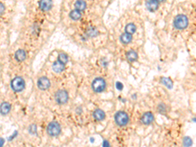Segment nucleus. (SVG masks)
I'll return each instance as SVG.
<instances>
[{
    "label": "nucleus",
    "mask_w": 196,
    "mask_h": 147,
    "mask_svg": "<svg viewBox=\"0 0 196 147\" xmlns=\"http://www.w3.org/2000/svg\"><path fill=\"white\" fill-rule=\"evenodd\" d=\"M114 120L119 126H124L127 125L129 122V116L126 112L119 111L114 115Z\"/></svg>",
    "instance_id": "f257e3e1"
},
{
    "label": "nucleus",
    "mask_w": 196,
    "mask_h": 147,
    "mask_svg": "<svg viewBox=\"0 0 196 147\" xmlns=\"http://www.w3.org/2000/svg\"><path fill=\"white\" fill-rule=\"evenodd\" d=\"M11 86L14 92H21L25 88V81L22 77H17L13 79L11 81Z\"/></svg>",
    "instance_id": "f03ea898"
},
{
    "label": "nucleus",
    "mask_w": 196,
    "mask_h": 147,
    "mask_svg": "<svg viewBox=\"0 0 196 147\" xmlns=\"http://www.w3.org/2000/svg\"><path fill=\"white\" fill-rule=\"evenodd\" d=\"M188 24V20L187 17L183 14H179L176 18L174 21L175 27L180 30L186 28Z\"/></svg>",
    "instance_id": "7ed1b4c3"
},
{
    "label": "nucleus",
    "mask_w": 196,
    "mask_h": 147,
    "mask_svg": "<svg viewBox=\"0 0 196 147\" xmlns=\"http://www.w3.org/2000/svg\"><path fill=\"white\" fill-rule=\"evenodd\" d=\"M47 131L50 136H58L61 132V126L57 122H51L47 126Z\"/></svg>",
    "instance_id": "20e7f679"
},
{
    "label": "nucleus",
    "mask_w": 196,
    "mask_h": 147,
    "mask_svg": "<svg viewBox=\"0 0 196 147\" xmlns=\"http://www.w3.org/2000/svg\"><path fill=\"white\" fill-rule=\"evenodd\" d=\"M92 87L93 90L97 93L102 92L105 89L106 82L102 78H96L92 82Z\"/></svg>",
    "instance_id": "39448f33"
},
{
    "label": "nucleus",
    "mask_w": 196,
    "mask_h": 147,
    "mask_svg": "<svg viewBox=\"0 0 196 147\" xmlns=\"http://www.w3.org/2000/svg\"><path fill=\"white\" fill-rule=\"evenodd\" d=\"M68 99V93L65 90H60L55 94V99L59 104H64L67 102Z\"/></svg>",
    "instance_id": "423d86ee"
},
{
    "label": "nucleus",
    "mask_w": 196,
    "mask_h": 147,
    "mask_svg": "<svg viewBox=\"0 0 196 147\" xmlns=\"http://www.w3.org/2000/svg\"><path fill=\"white\" fill-rule=\"evenodd\" d=\"M37 86H38L39 88L42 90H47L50 86V80H48V78L45 77H41L37 82Z\"/></svg>",
    "instance_id": "0eeeda50"
},
{
    "label": "nucleus",
    "mask_w": 196,
    "mask_h": 147,
    "mask_svg": "<svg viewBox=\"0 0 196 147\" xmlns=\"http://www.w3.org/2000/svg\"><path fill=\"white\" fill-rule=\"evenodd\" d=\"M154 119V114L151 112H146L143 114L141 120V122H142L144 124L148 125L153 122Z\"/></svg>",
    "instance_id": "6e6552de"
},
{
    "label": "nucleus",
    "mask_w": 196,
    "mask_h": 147,
    "mask_svg": "<svg viewBox=\"0 0 196 147\" xmlns=\"http://www.w3.org/2000/svg\"><path fill=\"white\" fill-rule=\"evenodd\" d=\"M146 7L151 12H154L158 7V1H148L146 2Z\"/></svg>",
    "instance_id": "1a4fd4ad"
},
{
    "label": "nucleus",
    "mask_w": 196,
    "mask_h": 147,
    "mask_svg": "<svg viewBox=\"0 0 196 147\" xmlns=\"http://www.w3.org/2000/svg\"><path fill=\"white\" fill-rule=\"evenodd\" d=\"M93 116L97 121L103 120L105 117V113L101 109H96L93 112Z\"/></svg>",
    "instance_id": "9d476101"
},
{
    "label": "nucleus",
    "mask_w": 196,
    "mask_h": 147,
    "mask_svg": "<svg viewBox=\"0 0 196 147\" xmlns=\"http://www.w3.org/2000/svg\"><path fill=\"white\" fill-rule=\"evenodd\" d=\"M53 6V3L51 1H41L39 2V7L42 11H47L50 9Z\"/></svg>",
    "instance_id": "9b49d317"
},
{
    "label": "nucleus",
    "mask_w": 196,
    "mask_h": 147,
    "mask_svg": "<svg viewBox=\"0 0 196 147\" xmlns=\"http://www.w3.org/2000/svg\"><path fill=\"white\" fill-rule=\"evenodd\" d=\"M11 111V105L7 102H4L0 105V112L3 115H6Z\"/></svg>",
    "instance_id": "f8f14e48"
},
{
    "label": "nucleus",
    "mask_w": 196,
    "mask_h": 147,
    "mask_svg": "<svg viewBox=\"0 0 196 147\" xmlns=\"http://www.w3.org/2000/svg\"><path fill=\"white\" fill-rule=\"evenodd\" d=\"M64 68H65V64H63V63L60 62L58 60L54 62L53 65V70L56 72V73H60V72L63 71Z\"/></svg>",
    "instance_id": "ddd939ff"
},
{
    "label": "nucleus",
    "mask_w": 196,
    "mask_h": 147,
    "mask_svg": "<svg viewBox=\"0 0 196 147\" xmlns=\"http://www.w3.org/2000/svg\"><path fill=\"white\" fill-rule=\"evenodd\" d=\"M26 54L24 50L20 49L15 53V58L17 61L22 62L26 59Z\"/></svg>",
    "instance_id": "4468645a"
},
{
    "label": "nucleus",
    "mask_w": 196,
    "mask_h": 147,
    "mask_svg": "<svg viewBox=\"0 0 196 147\" xmlns=\"http://www.w3.org/2000/svg\"><path fill=\"white\" fill-rule=\"evenodd\" d=\"M132 39V36L130 34H128L127 33H124L122 34L120 36V41L122 43H124V44H128V43H130Z\"/></svg>",
    "instance_id": "2eb2a0df"
},
{
    "label": "nucleus",
    "mask_w": 196,
    "mask_h": 147,
    "mask_svg": "<svg viewBox=\"0 0 196 147\" xmlns=\"http://www.w3.org/2000/svg\"><path fill=\"white\" fill-rule=\"evenodd\" d=\"M127 58L130 62H134L137 59V54L134 50H129L126 54Z\"/></svg>",
    "instance_id": "dca6fc26"
},
{
    "label": "nucleus",
    "mask_w": 196,
    "mask_h": 147,
    "mask_svg": "<svg viewBox=\"0 0 196 147\" xmlns=\"http://www.w3.org/2000/svg\"><path fill=\"white\" fill-rule=\"evenodd\" d=\"M75 6L76 10L79 11H84L86 9V4L84 1H77L75 3Z\"/></svg>",
    "instance_id": "f3484780"
},
{
    "label": "nucleus",
    "mask_w": 196,
    "mask_h": 147,
    "mask_svg": "<svg viewBox=\"0 0 196 147\" xmlns=\"http://www.w3.org/2000/svg\"><path fill=\"white\" fill-rule=\"evenodd\" d=\"M125 31L126 33L131 35V34L135 33V31H136V26H135L134 24L130 23V24H128L126 26L125 28Z\"/></svg>",
    "instance_id": "a211bd4d"
},
{
    "label": "nucleus",
    "mask_w": 196,
    "mask_h": 147,
    "mask_svg": "<svg viewBox=\"0 0 196 147\" xmlns=\"http://www.w3.org/2000/svg\"><path fill=\"white\" fill-rule=\"evenodd\" d=\"M70 16L73 20L77 21V20H79L80 18V16H81V14H80V12L79 11L73 10L70 13Z\"/></svg>",
    "instance_id": "6ab92c4d"
},
{
    "label": "nucleus",
    "mask_w": 196,
    "mask_h": 147,
    "mask_svg": "<svg viewBox=\"0 0 196 147\" xmlns=\"http://www.w3.org/2000/svg\"><path fill=\"white\" fill-rule=\"evenodd\" d=\"M161 82L169 89L172 88L173 87V82L171 81V79H169V78L166 77L161 78Z\"/></svg>",
    "instance_id": "aec40b11"
},
{
    "label": "nucleus",
    "mask_w": 196,
    "mask_h": 147,
    "mask_svg": "<svg viewBox=\"0 0 196 147\" xmlns=\"http://www.w3.org/2000/svg\"><path fill=\"white\" fill-rule=\"evenodd\" d=\"M58 60L63 63V64H65V63H67V62H68V57L64 53H60L58 56Z\"/></svg>",
    "instance_id": "412c9836"
},
{
    "label": "nucleus",
    "mask_w": 196,
    "mask_h": 147,
    "mask_svg": "<svg viewBox=\"0 0 196 147\" xmlns=\"http://www.w3.org/2000/svg\"><path fill=\"white\" fill-rule=\"evenodd\" d=\"M183 145L184 147H190L192 145V140L189 137H185L183 139Z\"/></svg>",
    "instance_id": "4be33fe9"
},
{
    "label": "nucleus",
    "mask_w": 196,
    "mask_h": 147,
    "mask_svg": "<svg viewBox=\"0 0 196 147\" xmlns=\"http://www.w3.org/2000/svg\"><path fill=\"white\" fill-rule=\"evenodd\" d=\"M87 33L88 36H90L91 37H94V36H96L97 34V31L94 28L91 27L88 29Z\"/></svg>",
    "instance_id": "5701e85b"
},
{
    "label": "nucleus",
    "mask_w": 196,
    "mask_h": 147,
    "mask_svg": "<svg viewBox=\"0 0 196 147\" xmlns=\"http://www.w3.org/2000/svg\"><path fill=\"white\" fill-rule=\"evenodd\" d=\"M37 131V127L36 125H31L30 127V131L31 134H35L36 133Z\"/></svg>",
    "instance_id": "b1692460"
},
{
    "label": "nucleus",
    "mask_w": 196,
    "mask_h": 147,
    "mask_svg": "<svg viewBox=\"0 0 196 147\" xmlns=\"http://www.w3.org/2000/svg\"><path fill=\"white\" fill-rule=\"evenodd\" d=\"M116 87L119 90H122L123 89V85L122 83L120 82H117L116 84Z\"/></svg>",
    "instance_id": "393cba45"
},
{
    "label": "nucleus",
    "mask_w": 196,
    "mask_h": 147,
    "mask_svg": "<svg viewBox=\"0 0 196 147\" xmlns=\"http://www.w3.org/2000/svg\"><path fill=\"white\" fill-rule=\"evenodd\" d=\"M5 11V6L2 3L0 2V14H1L4 12Z\"/></svg>",
    "instance_id": "a878e982"
},
{
    "label": "nucleus",
    "mask_w": 196,
    "mask_h": 147,
    "mask_svg": "<svg viewBox=\"0 0 196 147\" xmlns=\"http://www.w3.org/2000/svg\"><path fill=\"white\" fill-rule=\"evenodd\" d=\"M103 147H110V145H109V143L107 141H103Z\"/></svg>",
    "instance_id": "bb28decb"
},
{
    "label": "nucleus",
    "mask_w": 196,
    "mask_h": 147,
    "mask_svg": "<svg viewBox=\"0 0 196 147\" xmlns=\"http://www.w3.org/2000/svg\"><path fill=\"white\" fill-rule=\"evenodd\" d=\"M159 107H160V109H160V111H165V105H160V106H159Z\"/></svg>",
    "instance_id": "cd10ccee"
},
{
    "label": "nucleus",
    "mask_w": 196,
    "mask_h": 147,
    "mask_svg": "<svg viewBox=\"0 0 196 147\" xmlns=\"http://www.w3.org/2000/svg\"><path fill=\"white\" fill-rule=\"evenodd\" d=\"M4 139H2V138H0V147H2L3 146H4Z\"/></svg>",
    "instance_id": "c85d7f7f"
}]
</instances>
